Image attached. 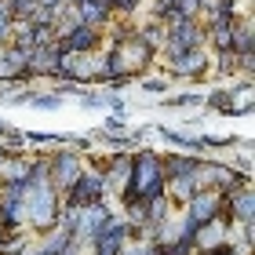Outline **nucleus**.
Masks as SVG:
<instances>
[{"instance_id":"9","label":"nucleus","mask_w":255,"mask_h":255,"mask_svg":"<svg viewBox=\"0 0 255 255\" xmlns=\"http://www.w3.org/2000/svg\"><path fill=\"white\" fill-rule=\"evenodd\" d=\"M59 44H62L66 51H99L102 48V29L77 22L73 29H66L62 37H59Z\"/></svg>"},{"instance_id":"1","label":"nucleus","mask_w":255,"mask_h":255,"mask_svg":"<svg viewBox=\"0 0 255 255\" xmlns=\"http://www.w3.org/2000/svg\"><path fill=\"white\" fill-rule=\"evenodd\" d=\"M164 193V164L153 149H138L131 157V182H128L124 197H138V201H149V197ZM121 197V201H124Z\"/></svg>"},{"instance_id":"4","label":"nucleus","mask_w":255,"mask_h":255,"mask_svg":"<svg viewBox=\"0 0 255 255\" xmlns=\"http://www.w3.org/2000/svg\"><path fill=\"white\" fill-rule=\"evenodd\" d=\"M223 204H226V193L223 190H212V186H197L190 193V201L182 204L186 208V215L193 219L197 226L208 223V219H215V215H223Z\"/></svg>"},{"instance_id":"8","label":"nucleus","mask_w":255,"mask_h":255,"mask_svg":"<svg viewBox=\"0 0 255 255\" xmlns=\"http://www.w3.org/2000/svg\"><path fill=\"white\" fill-rule=\"evenodd\" d=\"M168 69H171V77H175V80H197L208 69V55L201 51V44H197V48H186L179 55H171Z\"/></svg>"},{"instance_id":"7","label":"nucleus","mask_w":255,"mask_h":255,"mask_svg":"<svg viewBox=\"0 0 255 255\" xmlns=\"http://www.w3.org/2000/svg\"><path fill=\"white\" fill-rule=\"evenodd\" d=\"M99 171H102V182H106V197L110 193L124 197L128 182H131V153H113L110 160L99 164Z\"/></svg>"},{"instance_id":"13","label":"nucleus","mask_w":255,"mask_h":255,"mask_svg":"<svg viewBox=\"0 0 255 255\" xmlns=\"http://www.w3.org/2000/svg\"><path fill=\"white\" fill-rule=\"evenodd\" d=\"M168 88H171V80H142V91H149V95H164Z\"/></svg>"},{"instance_id":"3","label":"nucleus","mask_w":255,"mask_h":255,"mask_svg":"<svg viewBox=\"0 0 255 255\" xmlns=\"http://www.w3.org/2000/svg\"><path fill=\"white\" fill-rule=\"evenodd\" d=\"M95 201H106V182H102V171L99 168H84L73 179V186L66 190V201L62 204L84 208V204H95Z\"/></svg>"},{"instance_id":"10","label":"nucleus","mask_w":255,"mask_h":255,"mask_svg":"<svg viewBox=\"0 0 255 255\" xmlns=\"http://www.w3.org/2000/svg\"><path fill=\"white\" fill-rule=\"evenodd\" d=\"M160 138H164L168 146H179L182 153H197V157L204 153L201 135H186V131H175V128H160Z\"/></svg>"},{"instance_id":"11","label":"nucleus","mask_w":255,"mask_h":255,"mask_svg":"<svg viewBox=\"0 0 255 255\" xmlns=\"http://www.w3.org/2000/svg\"><path fill=\"white\" fill-rule=\"evenodd\" d=\"M29 106H37V110H59L62 106V95H59V91H33Z\"/></svg>"},{"instance_id":"2","label":"nucleus","mask_w":255,"mask_h":255,"mask_svg":"<svg viewBox=\"0 0 255 255\" xmlns=\"http://www.w3.org/2000/svg\"><path fill=\"white\" fill-rule=\"evenodd\" d=\"M84 171V157H80V149L73 146H55L51 157H48V179L59 186L62 193L73 186V179Z\"/></svg>"},{"instance_id":"5","label":"nucleus","mask_w":255,"mask_h":255,"mask_svg":"<svg viewBox=\"0 0 255 255\" xmlns=\"http://www.w3.org/2000/svg\"><path fill=\"white\" fill-rule=\"evenodd\" d=\"M230 241H234V223L226 215H215L193 230V252H212V248L230 245Z\"/></svg>"},{"instance_id":"12","label":"nucleus","mask_w":255,"mask_h":255,"mask_svg":"<svg viewBox=\"0 0 255 255\" xmlns=\"http://www.w3.org/2000/svg\"><path fill=\"white\" fill-rule=\"evenodd\" d=\"M201 91H190V95H171L164 106H171V110H186V106H201Z\"/></svg>"},{"instance_id":"6","label":"nucleus","mask_w":255,"mask_h":255,"mask_svg":"<svg viewBox=\"0 0 255 255\" xmlns=\"http://www.w3.org/2000/svg\"><path fill=\"white\" fill-rule=\"evenodd\" d=\"M124 241H128V223H124V215H110L106 223L99 226V234L91 237V248H95V255H121Z\"/></svg>"}]
</instances>
